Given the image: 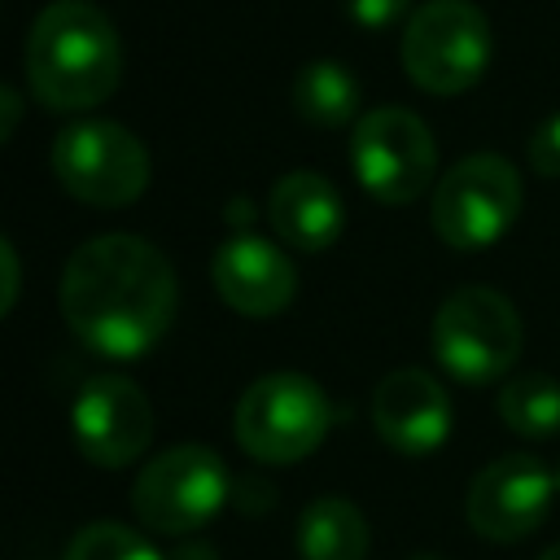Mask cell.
<instances>
[{
    "label": "cell",
    "instance_id": "5",
    "mask_svg": "<svg viewBox=\"0 0 560 560\" xmlns=\"http://www.w3.org/2000/svg\"><path fill=\"white\" fill-rule=\"evenodd\" d=\"M490 22L468 0H429L402 26V70L429 96L468 92L490 66Z\"/></svg>",
    "mask_w": 560,
    "mask_h": 560
},
{
    "label": "cell",
    "instance_id": "18",
    "mask_svg": "<svg viewBox=\"0 0 560 560\" xmlns=\"http://www.w3.org/2000/svg\"><path fill=\"white\" fill-rule=\"evenodd\" d=\"M66 560H162V551L144 534H136L131 525L92 521L70 538Z\"/></svg>",
    "mask_w": 560,
    "mask_h": 560
},
{
    "label": "cell",
    "instance_id": "11",
    "mask_svg": "<svg viewBox=\"0 0 560 560\" xmlns=\"http://www.w3.org/2000/svg\"><path fill=\"white\" fill-rule=\"evenodd\" d=\"M70 433L88 464L127 468L149 451L153 407L144 389L127 376H92L70 407Z\"/></svg>",
    "mask_w": 560,
    "mask_h": 560
},
{
    "label": "cell",
    "instance_id": "1",
    "mask_svg": "<svg viewBox=\"0 0 560 560\" xmlns=\"http://www.w3.org/2000/svg\"><path fill=\"white\" fill-rule=\"evenodd\" d=\"M57 302L66 328L88 350L105 359H140L166 337L179 284L153 241L105 232L66 258Z\"/></svg>",
    "mask_w": 560,
    "mask_h": 560
},
{
    "label": "cell",
    "instance_id": "13",
    "mask_svg": "<svg viewBox=\"0 0 560 560\" xmlns=\"http://www.w3.org/2000/svg\"><path fill=\"white\" fill-rule=\"evenodd\" d=\"M372 424L389 451L424 459L451 438V398L424 368H398L372 394Z\"/></svg>",
    "mask_w": 560,
    "mask_h": 560
},
{
    "label": "cell",
    "instance_id": "26",
    "mask_svg": "<svg viewBox=\"0 0 560 560\" xmlns=\"http://www.w3.org/2000/svg\"><path fill=\"white\" fill-rule=\"evenodd\" d=\"M556 490H560V468H556Z\"/></svg>",
    "mask_w": 560,
    "mask_h": 560
},
{
    "label": "cell",
    "instance_id": "2",
    "mask_svg": "<svg viewBox=\"0 0 560 560\" xmlns=\"http://www.w3.org/2000/svg\"><path fill=\"white\" fill-rule=\"evenodd\" d=\"M122 79V39L92 0L48 4L26 35V83L57 114L92 109Z\"/></svg>",
    "mask_w": 560,
    "mask_h": 560
},
{
    "label": "cell",
    "instance_id": "21",
    "mask_svg": "<svg viewBox=\"0 0 560 560\" xmlns=\"http://www.w3.org/2000/svg\"><path fill=\"white\" fill-rule=\"evenodd\" d=\"M18 289H22V262H18L13 245L0 236V319L13 311V302H18Z\"/></svg>",
    "mask_w": 560,
    "mask_h": 560
},
{
    "label": "cell",
    "instance_id": "10",
    "mask_svg": "<svg viewBox=\"0 0 560 560\" xmlns=\"http://www.w3.org/2000/svg\"><path fill=\"white\" fill-rule=\"evenodd\" d=\"M551 499H556V472L542 459L516 451V455H499L472 477L464 494V516L472 534L490 542H521L547 521Z\"/></svg>",
    "mask_w": 560,
    "mask_h": 560
},
{
    "label": "cell",
    "instance_id": "25",
    "mask_svg": "<svg viewBox=\"0 0 560 560\" xmlns=\"http://www.w3.org/2000/svg\"><path fill=\"white\" fill-rule=\"evenodd\" d=\"M411 560H446V556H411Z\"/></svg>",
    "mask_w": 560,
    "mask_h": 560
},
{
    "label": "cell",
    "instance_id": "3",
    "mask_svg": "<svg viewBox=\"0 0 560 560\" xmlns=\"http://www.w3.org/2000/svg\"><path fill=\"white\" fill-rule=\"evenodd\" d=\"M433 341V359L442 363V372L459 385H490L503 381L508 368L521 354V315L516 306L486 284H464L455 289L429 328Z\"/></svg>",
    "mask_w": 560,
    "mask_h": 560
},
{
    "label": "cell",
    "instance_id": "20",
    "mask_svg": "<svg viewBox=\"0 0 560 560\" xmlns=\"http://www.w3.org/2000/svg\"><path fill=\"white\" fill-rule=\"evenodd\" d=\"M341 9H346V18H350L354 26H363V31H385V26H394L398 18H407L411 0H341Z\"/></svg>",
    "mask_w": 560,
    "mask_h": 560
},
{
    "label": "cell",
    "instance_id": "14",
    "mask_svg": "<svg viewBox=\"0 0 560 560\" xmlns=\"http://www.w3.org/2000/svg\"><path fill=\"white\" fill-rule=\"evenodd\" d=\"M267 219L284 245H293L302 254H319V249L337 245V236L346 228V206H341V192L324 175L289 171L271 184Z\"/></svg>",
    "mask_w": 560,
    "mask_h": 560
},
{
    "label": "cell",
    "instance_id": "22",
    "mask_svg": "<svg viewBox=\"0 0 560 560\" xmlns=\"http://www.w3.org/2000/svg\"><path fill=\"white\" fill-rule=\"evenodd\" d=\"M18 122H22V96L9 83H0V144L18 131Z\"/></svg>",
    "mask_w": 560,
    "mask_h": 560
},
{
    "label": "cell",
    "instance_id": "15",
    "mask_svg": "<svg viewBox=\"0 0 560 560\" xmlns=\"http://www.w3.org/2000/svg\"><path fill=\"white\" fill-rule=\"evenodd\" d=\"M368 521L350 499H311L298 516L302 560H368Z\"/></svg>",
    "mask_w": 560,
    "mask_h": 560
},
{
    "label": "cell",
    "instance_id": "23",
    "mask_svg": "<svg viewBox=\"0 0 560 560\" xmlns=\"http://www.w3.org/2000/svg\"><path fill=\"white\" fill-rule=\"evenodd\" d=\"M249 223V201H232V223Z\"/></svg>",
    "mask_w": 560,
    "mask_h": 560
},
{
    "label": "cell",
    "instance_id": "6",
    "mask_svg": "<svg viewBox=\"0 0 560 560\" xmlns=\"http://www.w3.org/2000/svg\"><path fill=\"white\" fill-rule=\"evenodd\" d=\"M521 201H525V188L508 158L468 153L438 179L429 219L442 245L472 254L508 236V228L521 214Z\"/></svg>",
    "mask_w": 560,
    "mask_h": 560
},
{
    "label": "cell",
    "instance_id": "16",
    "mask_svg": "<svg viewBox=\"0 0 560 560\" xmlns=\"http://www.w3.org/2000/svg\"><path fill=\"white\" fill-rule=\"evenodd\" d=\"M293 109L311 127H346L359 114V79L341 61H306L293 79Z\"/></svg>",
    "mask_w": 560,
    "mask_h": 560
},
{
    "label": "cell",
    "instance_id": "24",
    "mask_svg": "<svg viewBox=\"0 0 560 560\" xmlns=\"http://www.w3.org/2000/svg\"><path fill=\"white\" fill-rule=\"evenodd\" d=\"M538 560H560V542H551V547H547V551H542Z\"/></svg>",
    "mask_w": 560,
    "mask_h": 560
},
{
    "label": "cell",
    "instance_id": "8",
    "mask_svg": "<svg viewBox=\"0 0 560 560\" xmlns=\"http://www.w3.org/2000/svg\"><path fill=\"white\" fill-rule=\"evenodd\" d=\"M350 166L368 197H376L381 206H407L433 184L438 144L420 114L402 105H381L354 118Z\"/></svg>",
    "mask_w": 560,
    "mask_h": 560
},
{
    "label": "cell",
    "instance_id": "17",
    "mask_svg": "<svg viewBox=\"0 0 560 560\" xmlns=\"http://www.w3.org/2000/svg\"><path fill=\"white\" fill-rule=\"evenodd\" d=\"M499 416L521 438H551L560 433V385L551 376H512L499 389Z\"/></svg>",
    "mask_w": 560,
    "mask_h": 560
},
{
    "label": "cell",
    "instance_id": "9",
    "mask_svg": "<svg viewBox=\"0 0 560 560\" xmlns=\"http://www.w3.org/2000/svg\"><path fill=\"white\" fill-rule=\"evenodd\" d=\"M228 494H232V477L219 451L184 442L153 455L140 468L131 486V508L140 525L158 534H192L223 512Z\"/></svg>",
    "mask_w": 560,
    "mask_h": 560
},
{
    "label": "cell",
    "instance_id": "12",
    "mask_svg": "<svg viewBox=\"0 0 560 560\" xmlns=\"http://www.w3.org/2000/svg\"><path fill=\"white\" fill-rule=\"evenodd\" d=\"M210 280H214L219 298L236 315H249V319L280 315L298 293V271H293L289 254L254 232H236L214 249Z\"/></svg>",
    "mask_w": 560,
    "mask_h": 560
},
{
    "label": "cell",
    "instance_id": "4",
    "mask_svg": "<svg viewBox=\"0 0 560 560\" xmlns=\"http://www.w3.org/2000/svg\"><path fill=\"white\" fill-rule=\"evenodd\" d=\"M332 424L328 394L302 372H267L241 398L232 416L236 446L262 464L306 459Z\"/></svg>",
    "mask_w": 560,
    "mask_h": 560
},
{
    "label": "cell",
    "instance_id": "19",
    "mask_svg": "<svg viewBox=\"0 0 560 560\" xmlns=\"http://www.w3.org/2000/svg\"><path fill=\"white\" fill-rule=\"evenodd\" d=\"M529 166L547 179H560V114H551L547 122L534 127L529 136Z\"/></svg>",
    "mask_w": 560,
    "mask_h": 560
},
{
    "label": "cell",
    "instance_id": "7",
    "mask_svg": "<svg viewBox=\"0 0 560 560\" xmlns=\"http://www.w3.org/2000/svg\"><path fill=\"white\" fill-rule=\"evenodd\" d=\"M52 175L74 201L118 210L149 188V149L122 122L79 118L52 140Z\"/></svg>",
    "mask_w": 560,
    "mask_h": 560
}]
</instances>
